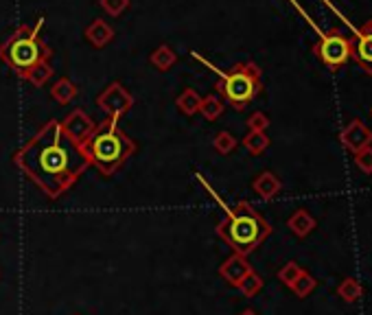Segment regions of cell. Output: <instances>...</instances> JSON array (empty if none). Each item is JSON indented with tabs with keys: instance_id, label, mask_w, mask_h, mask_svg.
Returning <instances> with one entry per match:
<instances>
[{
	"instance_id": "obj_8",
	"label": "cell",
	"mask_w": 372,
	"mask_h": 315,
	"mask_svg": "<svg viewBox=\"0 0 372 315\" xmlns=\"http://www.w3.org/2000/svg\"><path fill=\"white\" fill-rule=\"evenodd\" d=\"M350 59H355L362 72L372 74V20L350 38Z\"/></svg>"
},
{
	"instance_id": "obj_24",
	"label": "cell",
	"mask_w": 372,
	"mask_h": 315,
	"mask_svg": "<svg viewBox=\"0 0 372 315\" xmlns=\"http://www.w3.org/2000/svg\"><path fill=\"white\" fill-rule=\"evenodd\" d=\"M316 287H318V280H316L314 276H311L309 272H302L300 278H298L289 289H291L298 298H307L309 293H314Z\"/></svg>"
},
{
	"instance_id": "obj_19",
	"label": "cell",
	"mask_w": 372,
	"mask_h": 315,
	"mask_svg": "<svg viewBox=\"0 0 372 315\" xmlns=\"http://www.w3.org/2000/svg\"><path fill=\"white\" fill-rule=\"evenodd\" d=\"M270 136H267L265 131H248L245 136H243V140H241V145L248 149V152L252 154V156H261L267 147H270Z\"/></svg>"
},
{
	"instance_id": "obj_11",
	"label": "cell",
	"mask_w": 372,
	"mask_h": 315,
	"mask_svg": "<svg viewBox=\"0 0 372 315\" xmlns=\"http://www.w3.org/2000/svg\"><path fill=\"white\" fill-rule=\"evenodd\" d=\"M250 272H254V269L248 263V257H241V254H232V257H228L219 265V276L228 284H232V287H239L241 280Z\"/></svg>"
},
{
	"instance_id": "obj_14",
	"label": "cell",
	"mask_w": 372,
	"mask_h": 315,
	"mask_svg": "<svg viewBox=\"0 0 372 315\" xmlns=\"http://www.w3.org/2000/svg\"><path fill=\"white\" fill-rule=\"evenodd\" d=\"M287 228H289L298 239H305V236H309L311 232H314L316 219L311 217L309 210L300 208V210H296V213L287 219Z\"/></svg>"
},
{
	"instance_id": "obj_17",
	"label": "cell",
	"mask_w": 372,
	"mask_h": 315,
	"mask_svg": "<svg viewBox=\"0 0 372 315\" xmlns=\"http://www.w3.org/2000/svg\"><path fill=\"white\" fill-rule=\"evenodd\" d=\"M149 62H152V66L158 68L160 72H167L177 62V53L169 47V44H160V47L149 55Z\"/></svg>"
},
{
	"instance_id": "obj_28",
	"label": "cell",
	"mask_w": 372,
	"mask_h": 315,
	"mask_svg": "<svg viewBox=\"0 0 372 315\" xmlns=\"http://www.w3.org/2000/svg\"><path fill=\"white\" fill-rule=\"evenodd\" d=\"M248 127H250V131H265L270 127V116L265 112H254L248 118Z\"/></svg>"
},
{
	"instance_id": "obj_12",
	"label": "cell",
	"mask_w": 372,
	"mask_h": 315,
	"mask_svg": "<svg viewBox=\"0 0 372 315\" xmlns=\"http://www.w3.org/2000/svg\"><path fill=\"white\" fill-rule=\"evenodd\" d=\"M252 188H254V193L259 195L261 200L265 202H272L276 195L280 193L282 188V182L272 173V171H263L254 177V182H252Z\"/></svg>"
},
{
	"instance_id": "obj_29",
	"label": "cell",
	"mask_w": 372,
	"mask_h": 315,
	"mask_svg": "<svg viewBox=\"0 0 372 315\" xmlns=\"http://www.w3.org/2000/svg\"><path fill=\"white\" fill-rule=\"evenodd\" d=\"M239 315H259V313H257L254 309H245V311H241Z\"/></svg>"
},
{
	"instance_id": "obj_3",
	"label": "cell",
	"mask_w": 372,
	"mask_h": 315,
	"mask_svg": "<svg viewBox=\"0 0 372 315\" xmlns=\"http://www.w3.org/2000/svg\"><path fill=\"white\" fill-rule=\"evenodd\" d=\"M215 232L234 250V254L250 257L272 234V226L250 202H236L234 208L226 210V219L217 223Z\"/></svg>"
},
{
	"instance_id": "obj_6",
	"label": "cell",
	"mask_w": 372,
	"mask_h": 315,
	"mask_svg": "<svg viewBox=\"0 0 372 315\" xmlns=\"http://www.w3.org/2000/svg\"><path fill=\"white\" fill-rule=\"evenodd\" d=\"M314 53L320 62L329 68V70H339L348 64L350 59V38H346V33L341 29H331L329 33L322 35L316 47Z\"/></svg>"
},
{
	"instance_id": "obj_27",
	"label": "cell",
	"mask_w": 372,
	"mask_h": 315,
	"mask_svg": "<svg viewBox=\"0 0 372 315\" xmlns=\"http://www.w3.org/2000/svg\"><path fill=\"white\" fill-rule=\"evenodd\" d=\"M355 164L362 173H366V175L372 173V145L355 154Z\"/></svg>"
},
{
	"instance_id": "obj_5",
	"label": "cell",
	"mask_w": 372,
	"mask_h": 315,
	"mask_svg": "<svg viewBox=\"0 0 372 315\" xmlns=\"http://www.w3.org/2000/svg\"><path fill=\"white\" fill-rule=\"evenodd\" d=\"M193 59H197L204 66H208L211 70L219 72V83H217V92L221 95V99L230 103L236 112H241L248 108V103L254 101L261 90H263V77H261V68L254 62H241L234 64L228 72H221L217 68H213L206 59L197 53L191 51Z\"/></svg>"
},
{
	"instance_id": "obj_25",
	"label": "cell",
	"mask_w": 372,
	"mask_h": 315,
	"mask_svg": "<svg viewBox=\"0 0 372 315\" xmlns=\"http://www.w3.org/2000/svg\"><path fill=\"white\" fill-rule=\"evenodd\" d=\"M305 272V269L298 265L296 261H289V263H285L280 269H278V280L285 284V287H291V284L300 278V274Z\"/></svg>"
},
{
	"instance_id": "obj_7",
	"label": "cell",
	"mask_w": 372,
	"mask_h": 315,
	"mask_svg": "<svg viewBox=\"0 0 372 315\" xmlns=\"http://www.w3.org/2000/svg\"><path fill=\"white\" fill-rule=\"evenodd\" d=\"M97 108L106 114V118L121 121V116H125L134 108V95L121 81H112L108 83V88H103L99 92Z\"/></svg>"
},
{
	"instance_id": "obj_20",
	"label": "cell",
	"mask_w": 372,
	"mask_h": 315,
	"mask_svg": "<svg viewBox=\"0 0 372 315\" xmlns=\"http://www.w3.org/2000/svg\"><path fill=\"white\" fill-rule=\"evenodd\" d=\"M51 77H53V66H51V62H42V64L33 66L31 70H26L22 79H26L29 83L35 86V88H44V86L49 83Z\"/></svg>"
},
{
	"instance_id": "obj_23",
	"label": "cell",
	"mask_w": 372,
	"mask_h": 315,
	"mask_svg": "<svg viewBox=\"0 0 372 315\" xmlns=\"http://www.w3.org/2000/svg\"><path fill=\"white\" fill-rule=\"evenodd\" d=\"M236 145H239V140H236L230 131H219L217 136L213 138V147H215V152H217V154H221V156H228V154H232L234 149H236Z\"/></svg>"
},
{
	"instance_id": "obj_15",
	"label": "cell",
	"mask_w": 372,
	"mask_h": 315,
	"mask_svg": "<svg viewBox=\"0 0 372 315\" xmlns=\"http://www.w3.org/2000/svg\"><path fill=\"white\" fill-rule=\"evenodd\" d=\"M79 95V88L74 81H70L68 77H62V79H57L51 88V97L53 101H57L59 105H68L72 103L74 99H77Z\"/></svg>"
},
{
	"instance_id": "obj_18",
	"label": "cell",
	"mask_w": 372,
	"mask_h": 315,
	"mask_svg": "<svg viewBox=\"0 0 372 315\" xmlns=\"http://www.w3.org/2000/svg\"><path fill=\"white\" fill-rule=\"evenodd\" d=\"M226 110V103H223L221 97L217 95H208V97H202V105H200V114L206 118V121H217V118L223 114Z\"/></svg>"
},
{
	"instance_id": "obj_16",
	"label": "cell",
	"mask_w": 372,
	"mask_h": 315,
	"mask_svg": "<svg viewBox=\"0 0 372 315\" xmlns=\"http://www.w3.org/2000/svg\"><path fill=\"white\" fill-rule=\"evenodd\" d=\"M175 105H177V110H180L182 114L195 116L200 112V105H202V95L197 92V90L186 88V90H182L180 95H177Z\"/></svg>"
},
{
	"instance_id": "obj_4",
	"label": "cell",
	"mask_w": 372,
	"mask_h": 315,
	"mask_svg": "<svg viewBox=\"0 0 372 315\" xmlns=\"http://www.w3.org/2000/svg\"><path fill=\"white\" fill-rule=\"evenodd\" d=\"M44 20L40 18L35 24H20L3 44H0V59L18 74L24 77L26 70L42 62H51L53 49L42 38Z\"/></svg>"
},
{
	"instance_id": "obj_9",
	"label": "cell",
	"mask_w": 372,
	"mask_h": 315,
	"mask_svg": "<svg viewBox=\"0 0 372 315\" xmlns=\"http://www.w3.org/2000/svg\"><path fill=\"white\" fill-rule=\"evenodd\" d=\"M59 123H62L64 134L74 145L86 143L88 138H90V134L97 129V123L92 121V116L86 114L81 108H74L70 114H66L64 121H59Z\"/></svg>"
},
{
	"instance_id": "obj_10",
	"label": "cell",
	"mask_w": 372,
	"mask_h": 315,
	"mask_svg": "<svg viewBox=\"0 0 372 315\" xmlns=\"http://www.w3.org/2000/svg\"><path fill=\"white\" fill-rule=\"evenodd\" d=\"M339 138H341V143H344V147L348 149V152L357 154V152H362V149L372 145V131L366 127L364 121L355 118V121H350L344 127V131L339 134Z\"/></svg>"
},
{
	"instance_id": "obj_2",
	"label": "cell",
	"mask_w": 372,
	"mask_h": 315,
	"mask_svg": "<svg viewBox=\"0 0 372 315\" xmlns=\"http://www.w3.org/2000/svg\"><path fill=\"white\" fill-rule=\"evenodd\" d=\"M79 147L88 162L108 177L114 175L136 154V143L118 127L116 118H106L103 123H97V129L90 134V138Z\"/></svg>"
},
{
	"instance_id": "obj_22",
	"label": "cell",
	"mask_w": 372,
	"mask_h": 315,
	"mask_svg": "<svg viewBox=\"0 0 372 315\" xmlns=\"http://www.w3.org/2000/svg\"><path fill=\"white\" fill-rule=\"evenodd\" d=\"M263 284H265V280H263L257 272H250V274L241 280V284H239L236 289H239L245 298H254L257 293H261Z\"/></svg>"
},
{
	"instance_id": "obj_21",
	"label": "cell",
	"mask_w": 372,
	"mask_h": 315,
	"mask_svg": "<svg viewBox=\"0 0 372 315\" xmlns=\"http://www.w3.org/2000/svg\"><path fill=\"white\" fill-rule=\"evenodd\" d=\"M362 293H364L362 284L357 282L355 278H344V280L339 282V287H337V296L344 300V302H348V305L357 302V300L362 298Z\"/></svg>"
},
{
	"instance_id": "obj_26",
	"label": "cell",
	"mask_w": 372,
	"mask_h": 315,
	"mask_svg": "<svg viewBox=\"0 0 372 315\" xmlns=\"http://www.w3.org/2000/svg\"><path fill=\"white\" fill-rule=\"evenodd\" d=\"M99 5L110 18H118L129 9V0H99Z\"/></svg>"
},
{
	"instance_id": "obj_13",
	"label": "cell",
	"mask_w": 372,
	"mask_h": 315,
	"mask_svg": "<svg viewBox=\"0 0 372 315\" xmlns=\"http://www.w3.org/2000/svg\"><path fill=\"white\" fill-rule=\"evenodd\" d=\"M86 40L90 42L92 47L103 49L114 40V29L103 18H97V20H92L90 24L86 26Z\"/></svg>"
},
{
	"instance_id": "obj_1",
	"label": "cell",
	"mask_w": 372,
	"mask_h": 315,
	"mask_svg": "<svg viewBox=\"0 0 372 315\" xmlns=\"http://www.w3.org/2000/svg\"><path fill=\"white\" fill-rule=\"evenodd\" d=\"M13 164L49 200L64 197L90 167L81 147L66 136L59 121L44 123L13 154Z\"/></svg>"
}]
</instances>
